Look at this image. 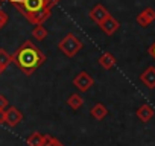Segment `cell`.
Listing matches in <instances>:
<instances>
[{
    "label": "cell",
    "mask_w": 155,
    "mask_h": 146,
    "mask_svg": "<svg viewBox=\"0 0 155 146\" xmlns=\"http://www.w3.org/2000/svg\"><path fill=\"white\" fill-rule=\"evenodd\" d=\"M58 49L68 58H73L79 53V50L82 49V41L73 34H67L59 43H58Z\"/></svg>",
    "instance_id": "obj_2"
},
{
    "label": "cell",
    "mask_w": 155,
    "mask_h": 146,
    "mask_svg": "<svg viewBox=\"0 0 155 146\" xmlns=\"http://www.w3.org/2000/svg\"><path fill=\"white\" fill-rule=\"evenodd\" d=\"M50 14H52V9H50V8H47V6H44V8H41L40 11L25 14V17L28 18V22H29V23H32L34 26H37V25H43V23L50 17Z\"/></svg>",
    "instance_id": "obj_4"
},
{
    "label": "cell",
    "mask_w": 155,
    "mask_h": 146,
    "mask_svg": "<svg viewBox=\"0 0 155 146\" xmlns=\"http://www.w3.org/2000/svg\"><path fill=\"white\" fill-rule=\"evenodd\" d=\"M8 105H9L8 99H6L3 95H0V110H6V108H8Z\"/></svg>",
    "instance_id": "obj_19"
},
{
    "label": "cell",
    "mask_w": 155,
    "mask_h": 146,
    "mask_svg": "<svg viewBox=\"0 0 155 146\" xmlns=\"http://www.w3.org/2000/svg\"><path fill=\"white\" fill-rule=\"evenodd\" d=\"M0 2H8V0H0Z\"/></svg>",
    "instance_id": "obj_22"
},
{
    "label": "cell",
    "mask_w": 155,
    "mask_h": 146,
    "mask_svg": "<svg viewBox=\"0 0 155 146\" xmlns=\"http://www.w3.org/2000/svg\"><path fill=\"white\" fill-rule=\"evenodd\" d=\"M5 123V110H0V125Z\"/></svg>",
    "instance_id": "obj_20"
},
{
    "label": "cell",
    "mask_w": 155,
    "mask_h": 146,
    "mask_svg": "<svg viewBox=\"0 0 155 146\" xmlns=\"http://www.w3.org/2000/svg\"><path fill=\"white\" fill-rule=\"evenodd\" d=\"M12 62V55H9L5 49H0V75L6 70V67Z\"/></svg>",
    "instance_id": "obj_15"
},
{
    "label": "cell",
    "mask_w": 155,
    "mask_h": 146,
    "mask_svg": "<svg viewBox=\"0 0 155 146\" xmlns=\"http://www.w3.org/2000/svg\"><path fill=\"white\" fill-rule=\"evenodd\" d=\"M97 62L101 64L102 68H105V70H111V68H114V65H116V58H114L113 53H110V52H104V53L99 56Z\"/></svg>",
    "instance_id": "obj_10"
},
{
    "label": "cell",
    "mask_w": 155,
    "mask_h": 146,
    "mask_svg": "<svg viewBox=\"0 0 155 146\" xmlns=\"http://www.w3.org/2000/svg\"><path fill=\"white\" fill-rule=\"evenodd\" d=\"M44 146H65V144H64V143H61L58 138H55V137H52V135H47Z\"/></svg>",
    "instance_id": "obj_17"
},
{
    "label": "cell",
    "mask_w": 155,
    "mask_h": 146,
    "mask_svg": "<svg viewBox=\"0 0 155 146\" xmlns=\"http://www.w3.org/2000/svg\"><path fill=\"white\" fill-rule=\"evenodd\" d=\"M94 84V79L90 76V73L88 71H81V73H78V75L74 76L73 79V85L79 90V91H88Z\"/></svg>",
    "instance_id": "obj_3"
},
{
    "label": "cell",
    "mask_w": 155,
    "mask_h": 146,
    "mask_svg": "<svg viewBox=\"0 0 155 146\" xmlns=\"http://www.w3.org/2000/svg\"><path fill=\"white\" fill-rule=\"evenodd\" d=\"M56 2H59V0H56Z\"/></svg>",
    "instance_id": "obj_24"
},
{
    "label": "cell",
    "mask_w": 155,
    "mask_h": 146,
    "mask_svg": "<svg viewBox=\"0 0 155 146\" xmlns=\"http://www.w3.org/2000/svg\"><path fill=\"white\" fill-rule=\"evenodd\" d=\"M90 114H91L93 119H96V120H102V119H105V116L108 114V110H107V107H105L104 104H96V105L91 107Z\"/></svg>",
    "instance_id": "obj_12"
},
{
    "label": "cell",
    "mask_w": 155,
    "mask_h": 146,
    "mask_svg": "<svg viewBox=\"0 0 155 146\" xmlns=\"http://www.w3.org/2000/svg\"><path fill=\"white\" fill-rule=\"evenodd\" d=\"M149 52H150V55H152V56H153V58H155V43H153V44H152V47H150V49H149Z\"/></svg>",
    "instance_id": "obj_21"
},
{
    "label": "cell",
    "mask_w": 155,
    "mask_h": 146,
    "mask_svg": "<svg viewBox=\"0 0 155 146\" xmlns=\"http://www.w3.org/2000/svg\"><path fill=\"white\" fill-rule=\"evenodd\" d=\"M67 105H68L71 110L78 111V110L84 105V98H82L79 93H73V95H70V96L67 98Z\"/></svg>",
    "instance_id": "obj_11"
},
{
    "label": "cell",
    "mask_w": 155,
    "mask_h": 146,
    "mask_svg": "<svg viewBox=\"0 0 155 146\" xmlns=\"http://www.w3.org/2000/svg\"><path fill=\"white\" fill-rule=\"evenodd\" d=\"M137 117L141 120V122H149L152 117H153V110L150 105H141L138 110H137Z\"/></svg>",
    "instance_id": "obj_13"
},
{
    "label": "cell",
    "mask_w": 155,
    "mask_h": 146,
    "mask_svg": "<svg viewBox=\"0 0 155 146\" xmlns=\"http://www.w3.org/2000/svg\"><path fill=\"white\" fill-rule=\"evenodd\" d=\"M0 6H2V2H0Z\"/></svg>",
    "instance_id": "obj_23"
},
{
    "label": "cell",
    "mask_w": 155,
    "mask_h": 146,
    "mask_svg": "<svg viewBox=\"0 0 155 146\" xmlns=\"http://www.w3.org/2000/svg\"><path fill=\"white\" fill-rule=\"evenodd\" d=\"M140 81L147 87V88H155V67H147L141 75H140Z\"/></svg>",
    "instance_id": "obj_9"
},
{
    "label": "cell",
    "mask_w": 155,
    "mask_h": 146,
    "mask_svg": "<svg viewBox=\"0 0 155 146\" xmlns=\"http://www.w3.org/2000/svg\"><path fill=\"white\" fill-rule=\"evenodd\" d=\"M6 23H8V14L0 9V29H3L6 26Z\"/></svg>",
    "instance_id": "obj_18"
},
{
    "label": "cell",
    "mask_w": 155,
    "mask_h": 146,
    "mask_svg": "<svg viewBox=\"0 0 155 146\" xmlns=\"http://www.w3.org/2000/svg\"><path fill=\"white\" fill-rule=\"evenodd\" d=\"M12 62L17 64V67L26 76H31L46 62V55L41 52L40 47L28 40L15 50V53L12 55Z\"/></svg>",
    "instance_id": "obj_1"
},
{
    "label": "cell",
    "mask_w": 155,
    "mask_h": 146,
    "mask_svg": "<svg viewBox=\"0 0 155 146\" xmlns=\"http://www.w3.org/2000/svg\"><path fill=\"white\" fill-rule=\"evenodd\" d=\"M23 120V113L17 107H8L5 111V125L14 128Z\"/></svg>",
    "instance_id": "obj_5"
},
{
    "label": "cell",
    "mask_w": 155,
    "mask_h": 146,
    "mask_svg": "<svg viewBox=\"0 0 155 146\" xmlns=\"http://www.w3.org/2000/svg\"><path fill=\"white\" fill-rule=\"evenodd\" d=\"M108 15H110V12H108V9H107L104 5H96V6L90 11V18H91L96 25H101Z\"/></svg>",
    "instance_id": "obj_6"
},
{
    "label": "cell",
    "mask_w": 155,
    "mask_h": 146,
    "mask_svg": "<svg viewBox=\"0 0 155 146\" xmlns=\"http://www.w3.org/2000/svg\"><path fill=\"white\" fill-rule=\"evenodd\" d=\"M99 26H101V29L104 31V34H107V35H113V34L120 28V23H119V22L110 14V15H108V17L99 25Z\"/></svg>",
    "instance_id": "obj_7"
},
{
    "label": "cell",
    "mask_w": 155,
    "mask_h": 146,
    "mask_svg": "<svg viewBox=\"0 0 155 146\" xmlns=\"http://www.w3.org/2000/svg\"><path fill=\"white\" fill-rule=\"evenodd\" d=\"M152 22H155V9L153 8H146L137 15V23L143 28L149 26Z\"/></svg>",
    "instance_id": "obj_8"
},
{
    "label": "cell",
    "mask_w": 155,
    "mask_h": 146,
    "mask_svg": "<svg viewBox=\"0 0 155 146\" xmlns=\"http://www.w3.org/2000/svg\"><path fill=\"white\" fill-rule=\"evenodd\" d=\"M32 37L38 41H43L46 37H47V29L43 26V25H37L34 29H32Z\"/></svg>",
    "instance_id": "obj_16"
},
{
    "label": "cell",
    "mask_w": 155,
    "mask_h": 146,
    "mask_svg": "<svg viewBox=\"0 0 155 146\" xmlns=\"http://www.w3.org/2000/svg\"><path fill=\"white\" fill-rule=\"evenodd\" d=\"M46 138H47V135H44L41 132H32L28 137L26 143H28V146H44Z\"/></svg>",
    "instance_id": "obj_14"
}]
</instances>
